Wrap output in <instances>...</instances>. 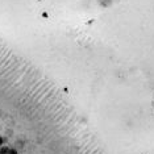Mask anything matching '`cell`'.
<instances>
[{
    "mask_svg": "<svg viewBox=\"0 0 154 154\" xmlns=\"http://www.w3.org/2000/svg\"><path fill=\"white\" fill-rule=\"evenodd\" d=\"M115 0H97V3H99L100 7H104V8H107V7H109L113 4Z\"/></svg>",
    "mask_w": 154,
    "mask_h": 154,
    "instance_id": "cell-1",
    "label": "cell"
},
{
    "mask_svg": "<svg viewBox=\"0 0 154 154\" xmlns=\"http://www.w3.org/2000/svg\"><path fill=\"white\" fill-rule=\"evenodd\" d=\"M8 154H19V153H17L15 149H9V153Z\"/></svg>",
    "mask_w": 154,
    "mask_h": 154,
    "instance_id": "cell-3",
    "label": "cell"
},
{
    "mask_svg": "<svg viewBox=\"0 0 154 154\" xmlns=\"http://www.w3.org/2000/svg\"><path fill=\"white\" fill-rule=\"evenodd\" d=\"M9 153V148L8 146H0V154H8Z\"/></svg>",
    "mask_w": 154,
    "mask_h": 154,
    "instance_id": "cell-2",
    "label": "cell"
},
{
    "mask_svg": "<svg viewBox=\"0 0 154 154\" xmlns=\"http://www.w3.org/2000/svg\"><path fill=\"white\" fill-rule=\"evenodd\" d=\"M3 145H4V138L0 136V146H3Z\"/></svg>",
    "mask_w": 154,
    "mask_h": 154,
    "instance_id": "cell-4",
    "label": "cell"
}]
</instances>
